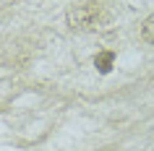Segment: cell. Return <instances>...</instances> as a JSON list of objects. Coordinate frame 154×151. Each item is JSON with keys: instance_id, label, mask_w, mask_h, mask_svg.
<instances>
[{"instance_id": "cell-1", "label": "cell", "mask_w": 154, "mask_h": 151, "mask_svg": "<svg viewBox=\"0 0 154 151\" xmlns=\"http://www.w3.org/2000/svg\"><path fill=\"white\" fill-rule=\"evenodd\" d=\"M68 26L73 32H94L107 24V11L99 0H84L68 8Z\"/></svg>"}, {"instance_id": "cell-2", "label": "cell", "mask_w": 154, "mask_h": 151, "mask_svg": "<svg viewBox=\"0 0 154 151\" xmlns=\"http://www.w3.org/2000/svg\"><path fill=\"white\" fill-rule=\"evenodd\" d=\"M112 63H115V52L112 50H105V52H99V55L94 57V68H97L102 76L112 71Z\"/></svg>"}, {"instance_id": "cell-3", "label": "cell", "mask_w": 154, "mask_h": 151, "mask_svg": "<svg viewBox=\"0 0 154 151\" xmlns=\"http://www.w3.org/2000/svg\"><path fill=\"white\" fill-rule=\"evenodd\" d=\"M141 39L154 47V13H152V16H146L144 24H141Z\"/></svg>"}]
</instances>
